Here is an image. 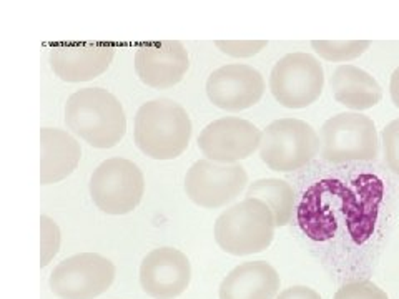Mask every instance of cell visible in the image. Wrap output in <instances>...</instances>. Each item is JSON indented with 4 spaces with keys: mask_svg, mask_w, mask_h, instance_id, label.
<instances>
[{
    "mask_svg": "<svg viewBox=\"0 0 399 299\" xmlns=\"http://www.w3.org/2000/svg\"><path fill=\"white\" fill-rule=\"evenodd\" d=\"M320 155L328 163L371 162L380 155V137L374 122L358 112L338 113L320 130Z\"/></svg>",
    "mask_w": 399,
    "mask_h": 299,
    "instance_id": "cell-4",
    "label": "cell"
},
{
    "mask_svg": "<svg viewBox=\"0 0 399 299\" xmlns=\"http://www.w3.org/2000/svg\"><path fill=\"white\" fill-rule=\"evenodd\" d=\"M246 185L248 173L240 163L225 165L203 158L195 162L185 175L186 196L208 210L233 203Z\"/></svg>",
    "mask_w": 399,
    "mask_h": 299,
    "instance_id": "cell-9",
    "label": "cell"
},
{
    "mask_svg": "<svg viewBox=\"0 0 399 299\" xmlns=\"http://www.w3.org/2000/svg\"><path fill=\"white\" fill-rule=\"evenodd\" d=\"M215 45L226 55L235 59H248L266 47V40H217Z\"/></svg>",
    "mask_w": 399,
    "mask_h": 299,
    "instance_id": "cell-23",
    "label": "cell"
},
{
    "mask_svg": "<svg viewBox=\"0 0 399 299\" xmlns=\"http://www.w3.org/2000/svg\"><path fill=\"white\" fill-rule=\"evenodd\" d=\"M191 281V264L185 253L170 247L157 248L140 264L142 289L153 299H175Z\"/></svg>",
    "mask_w": 399,
    "mask_h": 299,
    "instance_id": "cell-12",
    "label": "cell"
},
{
    "mask_svg": "<svg viewBox=\"0 0 399 299\" xmlns=\"http://www.w3.org/2000/svg\"><path fill=\"white\" fill-rule=\"evenodd\" d=\"M280 274L266 261H246L236 266L220 284V299H276Z\"/></svg>",
    "mask_w": 399,
    "mask_h": 299,
    "instance_id": "cell-15",
    "label": "cell"
},
{
    "mask_svg": "<svg viewBox=\"0 0 399 299\" xmlns=\"http://www.w3.org/2000/svg\"><path fill=\"white\" fill-rule=\"evenodd\" d=\"M60 243H62V233L59 224L47 215L40 216V268H46L54 260L60 249Z\"/></svg>",
    "mask_w": 399,
    "mask_h": 299,
    "instance_id": "cell-20",
    "label": "cell"
},
{
    "mask_svg": "<svg viewBox=\"0 0 399 299\" xmlns=\"http://www.w3.org/2000/svg\"><path fill=\"white\" fill-rule=\"evenodd\" d=\"M389 93H391V100L396 108H399V67L393 72L389 81Z\"/></svg>",
    "mask_w": 399,
    "mask_h": 299,
    "instance_id": "cell-25",
    "label": "cell"
},
{
    "mask_svg": "<svg viewBox=\"0 0 399 299\" xmlns=\"http://www.w3.org/2000/svg\"><path fill=\"white\" fill-rule=\"evenodd\" d=\"M333 299H389V296L371 281H356L341 286Z\"/></svg>",
    "mask_w": 399,
    "mask_h": 299,
    "instance_id": "cell-22",
    "label": "cell"
},
{
    "mask_svg": "<svg viewBox=\"0 0 399 299\" xmlns=\"http://www.w3.org/2000/svg\"><path fill=\"white\" fill-rule=\"evenodd\" d=\"M264 79L256 68L245 64L223 65L206 80L208 100L225 112H243L262 100Z\"/></svg>",
    "mask_w": 399,
    "mask_h": 299,
    "instance_id": "cell-11",
    "label": "cell"
},
{
    "mask_svg": "<svg viewBox=\"0 0 399 299\" xmlns=\"http://www.w3.org/2000/svg\"><path fill=\"white\" fill-rule=\"evenodd\" d=\"M135 145L152 160H175L188 148L191 120L180 104L170 98L146 102L135 115Z\"/></svg>",
    "mask_w": 399,
    "mask_h": 299,
    "instance_id": "cell-2",
    "label": "cell"
},
{
    "mask_svg": "<svg viewBox=\"0 0 399 299\" xmlns=\"http://www.w3.org/2000/svg\"><path fill=\"white\" fill-rule=\"evenodd\" d=\"M115 264L97 253L73 255L55 266L48 288L60 299H95L110 289Z\"/></svg>",
    "mask_w": 399,
    "mask_h": 299,
    "instance_id": "cell-8",
    "label": "cell"
},
{
    "mask_svg": "<svg viewBox=\"0 0 399 299\" xmlns=\"http://www.w3.org/2000/svg\"><path fill=\"white\" fill-rule=\"evenodd\" d=\"M381 143L386 165L394 175L399 176V118L389 122L381 130Z\"/></svg>",
    "mask_w": 399,
    "mask_h": 299,
    "instance_id": "cell-21",
    "label": "cell"
},
{
    "mask_svg": "<svg viewBox=\"0 0 399 299\" xmlns=\"http://www.w3.org/2000/svg\"><path fill=\"white\" fill-rule=\"evenodd\" d=\"M65 124L93 148L117 146L127 133V117L120 100L105 88H82L65 104Z\"/></svg>",
    "mask_w": 399,
    "mask_h": 299,
    "instance_id": "cell-1",
    "label": "cell"
},
{
    "mask_svg": "<svg viewBox=\"0 0 399 299\" xmlns=\"http://www.w3.org/2000/svg\"><path fill=\"white\" fill-rule=\"evenodd\" d=\"M331 90L338 104L354 112L373 108L382 98L381 85L371 73L349 64L340 65L333 73Z\"/></svg>",
    "mask_w": 399,
    "mask_h": 299,
    "instance_id": "cell-17",
    "label": "cell"
},
{
    "mask_svg": "<svg viewBox=\"0 0 399 299\" xmlns=\"http://www.w3.org/2000/svg\"><path fill=\"white\" fill-rule=\"evenodd\" d=\"M276 299H323L315 289L308 286H291V288L282 291Z\"/></svg>",
    "mask_w": 399,
    "mask_h": 299,
    "instance_id": "cell-24",
    "label": "cell"
},
{
    "mask_svg": "<svg viewBox=\"0 0 399 299\" xmlns=\"http://www.w3.org/2000/svg\"><path fill=\"white\" fill-rule=\"evenodd\" d=\"M321 148L320 135L300 118H280L263 130L260 158L273 171L300 170Z\"/></svg>",
    "mask_w": 399,
    "mask_h": 299,
    "instance_id": "cell-5",
    "label": "cell"
},
{
    "mask_svg": "<svg viewBox=\"0 0 399 299\" xmlns=\"http://www.w3.org/2000/svg\"><path fill=\"white\" fill-rule=\"evenodd\" d=\"M324 87V72L311 53L293 52L280 59L270 75V90L284 108L300 110L313 105Z\"/></svg>",
    "mask_w": 399,
    "mask_h": 299,
    "instance_id": "cell-7",
    "label": "cell"
},
{
    "mask_svg": "<svg viewBox=\"0 0 399 299\" xmlns=\"http://www.w3.org/2000/svg\"><path fill=\"white\" fill-rule=\"evenodd\" d=\"M188 68V52L178 40L148 42L137 48L135 72L152 88L164 90L180 84Z\"/></svg>",
    "mask_w": 399,
    "mask_h": 299,
    "instance_id": "cell-14",
    "label": "cell"
},
{
    "mask_svg": "<svg viewBox=\"0 0 399 299\" xmlns=\"http://www.w3.org/2000/svg\"><path fill=\"white\" fill-rule=\"evenodd\" d=\"M40 185L59 183L73 173L82 158L80 143L59 128L40 130Z\"/></svg>",
    "mask_w": 399,
    "mask_h": 299,
    "instance_id": "cell-16",
    "label": "cell"
},
{
    "mask_svg": "<svg viewBox=\"0 0 399 299\" xmlns=\"http://www.w3.org/2000/svg\"><path fill=\"white\" fill-rule=\"evenodd\" d=\"M246 198L262 200L275 216L276 228L286 226L293 218V206H295V191L290 183L278 178L256 180L246 188Z\"/></svg>",
    "mask_w": 399,
    "mask_h": 299,
    "instance_id": "cell-18",
    "label": "cell"
},
{
    "mask_svg": "<svg viewBox=\"0 0 399 299\" xmlns=\"http://www.w3.org/2000/svg\"><path fill=\"white\" fill-rule=\"evenodd\" d=\"M88 190L99 210L113 216L127 215L142 202L145 178L130 160L108 158L93 170Z\"/></svg>",
    "mask_w": 399,
    "mask_h": 299,
    "instance_id": "cell-6",
    "label": "cell"
},
{
    "mask_svg": "<svg viewBox=\"0 0 399 299\" xmlns=\"http://www.w3.org/2000/svg\"><path fill=\"white\" fill-rule=\"evenodd\" d=\"M275 228V216L270 208L262 200L245 198L218 216L215 240L228 255L248 256L270 247Z\"/></svg>",
    "mask_w": 399,
    "mask_h": 299,
    "instance_id": "cell-3",
    "label": "cell"
},
{
    "mask_svg": "<svg viewBox=\"0 0 399 299\" xmlns=\"http://www.w3.org/2000/svg\"><path fill=\"white\" fill-rule=\"evenodd\" d=\"M263 132L240 117H225L211 122L198 135L203 157L217 163L235 165L250 158L262 145Z\"/></svg>",
    "mask_w": 399,
    "mask_h": 299,
    "instance_id": "cell-10",
    "label": "cell"
},
{
    "mask_svg": "<svg viewBox=\"0 0 399 299\" xmlns=\"http://www.w3.org/2000/svg\"><path fill=\"white\" fill-rule=\"evenodd\" d=\"M115 57V47L99 42H70L52 47L50 68L60 80L80 84L90 81L107 72Z\"/></svg>",
    "mask_w": 399,
    "mask_h": 299,
    "instance_id": "cell-13",
    "label": "cell"
},
{
    "mask_svg": "<svg viewBox=\"0 0 399 299\" xmlns=\"http://www.w3.org/2000/svg\"><path fill=\"white\" fill-rule=\"evenodd\" d=\"M369 40H313L311 47L328 62H349L368 50Z\"/></svg>",
    "mask_w": 399,
    "mask_h": 299,
    "instance_id": "cell-19",
    "label": "cell"
}]
</instances>
